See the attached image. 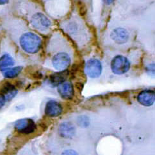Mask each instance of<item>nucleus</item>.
I'll use <instances>...</instances> for the list:
<instances>
[{
  "instance_id": "f257e3e1",
  "label": "nucleus",
  "mask_w": 155,
  "mask_h": 155,
  "mask_svg": "<svg viewBox=\"0 0 155 155\" xmlns=\"http://www.w3.org/2000/svg\"><path fill=\"white\" fill-rule=\"evenodd\" d=\"M10 35L23 50L28 54L37 53L42 46V39L35 32L26 29L18 20H10L7 23Z\"/></svg>"
},
{
  "instance_id": "f03ea898",
  "label": "nucleus",
  "mask_w": 155,
  "mask_h": 155,
  "mask_svg": "<svg viewBox=\"0 0 155 155\" xmlns=\"http://www.w3.org/2000/svg\"><path fill=\"white\" fill-rule=\"evenodd\" d=\"M49 48L53 53L51 63L53 68L58 71H63L68 68L71 63V55L66 41L58 37H53L50 41Z\"/></svg>"
},
{
  "instance_id": "7ed1b4c3",
  "label": "nucleus",
  "mask_w": 155,
  "mask_h": 155,
  "mask_svg": "<svg viewBox=\"0 0 155 155\" xmlns=\"http://www.w3.org/2000/svg\"><path fill=\"white\" fill-rule=\"evenodd\" d=\"M25 9V15L32 27L42 34L48 33L52 26L50 19L34 4L28 3Z\"/></svg>"
},
{
  "instance_id": "20e7f679",
  "label": "nucleus",
  "mask_w": 155,
  "mask_h": 155,
  "mask_svg": "<svg viewBox=\"0 0 155 155\" xmlns=\"http://www.w3.org/2000/svg\"><path fill=\"white\" fill-rule=\"evenodd\" d=\"M63 29L79 46H84L89 41L87 28L78 18L72 17L62 24Z\"/></svg>"
},
{
  "instance_id": "39448f33",
  "label": "nucleus",
  "mask_w": 155,
  "mask_h": 155,
  "mask_svg": "<svg viewBox=\"0 0 155 155\" xmlns=\"http://www.w3.org/2000/svg\"><path fill=\"white\" fill-rule=\"evenodd\" d=\"M110 66L114 74L120 75L128 72L130 68V63L126 57L118 55L112 59Z\"/></svg>"
},
{
  "instance_id": "423d86ee",
  "label": "nucleus",
  "mask_w": 155,
  "mask_h": 155,
  "mask_svg": "<svg viewBox=\"0 0 155 155\" xmlns=\"http://www.w3.org/2000/svg\"><path fill=\"white\" fill-rule=\"evenodd\" d=\"M102 64L97 59H91L85 64V71L87 75L91 78H97L102 73Z\"/></svg>"
},
{
  "instance_id": "0eeeda50",
  "label": "nucleus",
  "mask_w": 155,
  "mask_h": 155,
  "mask_svg": "<svg viewBox=\"0 0 155 155\" xmlns=\"http://www.w3.org/2000/svg\"><path fill=\"white\" fill-rule=\"evenodd\" d=\"M110 38L117 45H124L130 40V32L124 28L118 27L113 29L110 32Z\"/></svg>"
},
{
  "instance_id": "6e6552de",
  "label": "nucleus",
  "mask_w": 155,
  "mask_h": 155,
  "mask_svg": "<svg viewBox=\"0 0 155 155\" xmlns=\"http://www.w3.org/2000/svg\"><path fill=\"white\" fill-rule=\"evenodd\" d=\"M15 128L22 133L30 134L34 132L36 126L32 119H23L16 122L15 124Z\"/></svg>"
},
{
  "instance_id": "1a4fd4ad",
  "label": "nucleus",
  "mask_w": 155,
  "mask_h": 155,
  "mask_svg": "<svg viewBox=\"0 0 155 155\" xmlns=\"http://www.w3.org/2000/svg\"><path fill=\"white\" fill-rule=\"evenodd\" d=\"M45 114L50 117H58L62 113V107L57 101H49L45 106Z\"/></svg>"
},
{
  "instance_id": "9d476101",
  "label": "nucleus",
  "mask_w": 155,
  "mask_h": 155,
  "mask_svg": "<svg viewBox=\"0 0 155 155\" xmlns=\"http://www.w3.org/2000/svg\"><path fill=\"white\" fill-rule=\"evenodd\" d=\"M138 102L144 106H151L154 103L155 95L153 90L141 91L137 97Z\"/></svg>"
},
{
  "instance_id": "9b49d317",
  "label": "nucleus",
  "mask_w": 155,
  "mask_h": 155,
  "mask_svg": "<svg viewBox=\"0 0 155 155\" xmlns=\"http://www.w3.org/2000/svg\"><path fill=\"white\" fill-rule=\"evenodd\" d=\"M57 90L60 95L66 100L72 98L74 95L73 86L69 82H64L59 84L57 87Z\"/></svg>"
},
{
  "instance_id": "f8f14e48",
  "label": "nucleus",
  "mask_w": 155,
  "mask_h": 155,
  "mask_svg": "<svg viewBox=\"0 0 155 155\" xmlns=\"http://www.w3.org/2000/svg\"><path fill=\"white\" fill-rule=\"evenodd\" d=\"M58 132L60 135L65 138H70L75 134L74 126L70 122H64L59 126Z\"/></svg>"
},
{
  "instance_id": "ddd939ff",
  "label": "nucleus",
  "mask_w": 155,
  "mask_h": 155,
  "mask_svg": "<svg viewBox=\"0 0 155 155\" xmlns=\"http://www.w3.org/2000/svg\"><path fill=\"white\" fill-rule=\"evenodd\" d=\"M69 75V72L67 70L60 71L58 72L54 73L50 75L49 77V81L53 86H58L59 84L64 82Z\"/></svg>"
},
{
  "instance_id": "4468645a",
  "label": "nucleus",
  "mask_w": 155,
  "mask_h": 155,
  "mask_svg": "<svg viewBox=\"0 0 155 155\" xmlns=\"http://www.w3.org/2000/svg\"><path fill=\"white\" fill-rule=\"evenodd\" d=\"M15 64V60L9 53H4L0 57V70L4 71Z\"/></svg>"
},
{
  "instance_id": "2eb2a0df",
  "label": "nucleus",
  "mask_w": 155,
  "mask_h": 155,
  "mask_svg": "<svg viewBox=\"0 0 155 155\" xmlns=\"http://www.w3.org/2000/svg\"><path fill=\"white\" fill-rule=\"evenodd\" d=\"M2 95L4 97L5 101H10L18 93V90L10 84H7L2 90Z\"/></svg>"
},
{
  "instance_id": "dca6fc26",
  "label": "nucleus",
  "mask_w": 155,
  "mask_h": 155,
  "mask_svg": "<svg viewBox=\"0 0 155 155\" xmlns=\"http://www.w3.org/2000/svg\"><path fill=\"white\" fill-rule=\"evenodd\" d=\"M23 67L22 66H16L14 68H8L3 71V75L6 78H14V77H17L21 72Z\"/></svg>"
},
{
  "instance_id": "f3484780",
  "label": "nucleus",
  "mask_w": 155,
  "mask_h": 155,
  "mask_svg": "<svg viewBox=\"0 0 155 155\" xmlns=\"http://www.w3.org/2000/svg\"><path fill=\"white\" fill-rule=\"evenodd\" d=\"M78 122L81 127H87L89 124V119L85 116H81L78 119Z\"/></svg>"
},
{
  "instance_id": "a211bd4d",
  "label": "nucleus",
  "mask_w": 155,
  "mask_h": 155,
  "mask_svg": "<svg viewBox=\"0 0 155 155\" xmlns=\"http://www.w3.org/2000/svg\"><path fill=\"white\" fill-rule=\"evenodd\" d=\"M62 155H78V153L74 151V150H71V149H68V150L64 151Z\"/></svg>"
},
{
  "instance_id": "6ab92c4d",
  "label": "nucleus",
  "mask_w": 155,
  "mask_h": 155,
  "mask_svg": "<svg viewBox=\"0 0 155 155\" xmlns=\"http://www.w3.org/2000/svg\"><path fill=\"white\" fill-rule=\"evenodd\" d=\"M5 99L4 98V97L2 95V94H0V109H1L5 104Z\"/></svg>"
},
{
  "instance_id": "aec40b11",
  "label": "nucleus",
  "mask_w": 155,
  "mask_h": 155,
  "mask_svg": "<svg viewBox=\"0 0 155 155\" xmlns=\"http://www.w3.org/2000/svg\"><path fill=\"white\" fill-rule=\"evenodd\" d=\"M103 1L104 3H106L107 5H110L113 3L115 2V0H103Z\"/></svg>"
},
{
  "instance_id": "412c9836",
  "label": "nucleus",
  "mask_w": 155,
  "mask_h": 155,
  "mask_svg": "<svg viewBox=\"0 0 155 155\" xmlns=\"http://www.w3.org/2000/svg\"><path fill=\"white\" fill-rule=\"evenodd\" d=\"M10 0H0V5H5L8 3Z\"/></svg>"
}]
</instances>
